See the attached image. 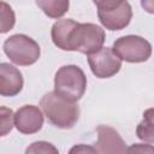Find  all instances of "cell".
Instances as JSON below:
<instances>
[{"label":"cell","mask_w":154,"mask_h":154,"mask_svg":"<svg viewBox=\"0 0 154 154\" xmlns=\"http://www.w3.org/2000/svg\"><path fill=\"white\" fill-rule=\"evenodd\" d=\"M24 154H59L58 148L46 141H36L26 147Z\"/></svg>","instance_id":"2e32d148"},{"label":"cell","mask_w":154,"mask_h":154,"mask_svg":"<svg viewBox=\"0 0 154 154\" xmlns=\"http://www.w3.org/2000/svg\"><path fill=\"white\" fill-rule=\"evenodd\" d=\"M87 89V77L77 65H64L54 76V93L60 97L77 102Z\"/></svg>","instance_id":"7a4b0ae2"},{"label":"cell","mask_w":154,"mask_h":154,"mask_svg":"<svg viewBox=\"0 0 154 154\" xmlns=\"http://www.w3.org/2000/svg\"><path fill=\"white\" fill-rule=\"evenodd\" d=\"M97 143L95 149L99 154H126V144L119 132L108 125L96 128Z\"/></svg>","instance_id":"9c48e42d"},{"label":"cell","mask_w":154,"mask_h":154,"mask_svg":"<svg viewBox=\"0 0 154 154\" xmlns=\"http://www.w3.org/2000/svg\"><path fill=\"white\" fill-rule=\"evenodd\" d=\"M42 125V111L35 105H24L14 113V126L24 135H31L40 131Z\"/></svg>","instance_id":"ba28073f"},{"label":"cell","mask_w":154,"mask_h":154,"mask_svg":"<svg viewBox=\"0 0 154 154\" xmlns=\"http://www.w3.org/2000/svg\"><path fill=\"white\" fill-rule=\"evenodd\" d=\"M106 40L103 29L94 23H77L69 37V51L93 54L102 48Z\"/></svg>","instance_id":"3957f363"},{"label":"cell","mask_w":154,"mask_h":154,"mask_svg":"<svg viewBox=\"0 0 154 154\" xmlns=\"http://www.w3.org/2000/svg\"><path fill=\"white\" fill-rule=\"evenodd\" d=\"M14 125V113L11 108L0 106V137L11 132Z\"/></svg>","instance_id":"9a60e30c"},{"label":"cell","mask_w":154,"mask_h":154,"mask_svg":"<svg viewBox=\"0 0 154 154\" xmlns=\"http://www.w3.org/2000/svg\"><path fill=\"white\" fill-rule=\"evenodd\" d=\"M22 72L8 63L0 64V95L11 97L19 94L23 89Z\"/></svg>","instance_id":"30bf717a"},{"label":"cell","mask_w":154,"mask_h":154,"mask_svg":"<svg viewBox=\"0 0 154 154\" xmlns=\"http://www.w3.org/2000/svg\"><path fill=\"white\" fill-rule=\"evenodd\" d=\"M16 24V14L12 7L5 2L0 1V34H6L13 29Z\"/></svg>","instance_id":"5bb4252c"},{"label":"cell","mask_w":154,"mask_h":154,"mask_svg":"<svg viewBox=\"0 0 154 154\" xmlns=\"http://www.w3.org/2000/svg\"><path fill=\"white\" fill-rule=\"evenodd\" d=\"M40 106L47 119L59 129H71L79 118V107L76 102H70L54 91L45 94Z\"/></svg>","instance_id":"6da1fadb"},{"label":"cell","mask_w":154,"mask_h":154,"mask_svg":"<svg viewBox=\"0 0 154 154\" xmlns=\"http://www.w3.org/2000/svg\"><path fill=\"white\" fill-rule=\"evenodd\" d=\"M76 25H77V22L73 19H70V18L57 20L52 25V30H51V36H52L53 43L63 51H69V46H67L69 37Z\"/></svg>","instance_id":"8fae6325"},{"label":"cell","mask_w":154,"mask_h":154,"mask_svg":"<svg viewBox=\"0 0 154 154\" xmlns=\"http://www.w3.org/2000/svg\"><path fill=\"white\" fill-rule=\"evenodd\" d=\"M153 108H148L143 113V120L136 128V135L140 140L146 143L153 144L154 142V122H153Z\"/></svg>","instance_id":"4fadbf2b"},{"label":"cell","mask_w":154,"mask_h":154,"mask_svg":"<svg viewBox=\"0 0 154 154\" xmlns=\"http://www.w3.org/2000/svg\"><path fill=\"white\" fill-rule=\"evenodd\" d=\"M4 52L13 64L19 66L35 64L41 54L38 43L24 34H16L6 38L4 42Z\"/></svg>","instance_id":"5b68a950"},{"label":"cell","mask_w":154,"mask_h":154,"mask_svg":"<svg viewBox=\"0 0 154 154\" xmlns=\"http://www.w3.org/2000/svg\"><path fill=\"white\" fill-rule=\"evenodd\" d=\"M88 64L93 75L97 78H109L117 75L122 67V60L109 47H102L97 52L89 54Z\"/></svg>","instance_id":"52a82bcc"},{"label":"cell","mask_w":154,"mask_h":154,"mask_svg":"<svg viewBox=\"0 0 154 154\" xmlns=\"http://www.w3.org/2000/svg\"><path fill=\"white\" fill-rule=\"evenodd\" d=\"M100 23L108 30L117 31L126 28L132 18V10L128 1L95 0Z\"/></svg>","instance_id":"277c9868"},{"label":"cell","mask_w":154,"mask_h":154,"mask_svg":"<svg viewBox=\"0 0 154 154\" xmlns=\"http://www.w3.org/2000/svg\"><path fill=\"white\" fill-rule=\"evenodd\" d=\"M36 5L43 11L46 16L49 18H60L67 11L70 2L69 0H37Z\"/></svg>","instance_id":"7c38bea8"},{"label":"cell","mask_w":154,"mask_h":154,"mask_svg":"<svg viewBox=\"0 0 154 154\" xmlns=\"http://www.w3.org/2000/svg\"><path fill=\"white\" fill-rule=\"evenodd\" d=\"M126 154H154V147L149 143H134L126 148Z\"/></svg>","instance_id":"e0dca14e"},{"label":"cell","mask_w":154,"mask_h":154,"mask_svg":"<svg viewBox=\"0 0 154 154\" xmlns=\"http://www.w3.org/2000/svg\"><path fill=\"white\" fill-rule=\"evenodd\" d=\"M112 51L116 55L128 63H144L152 55V45L137 35H126L117 38Z\"/></svg>","instance_id":"8992f818"},{"label":"cell","mask_w":154,"mask_h":154,"mask_svg":"<svg viewBox=\"0 0 154 154\" xmlns=\"http://www.w3.org/2000/svg\"><path fill=\"white\" fill-rule=\"evenodd\" d=\"M69 154H99V153L95 149V147L81 143L71 147V149L69 150Z\"/></svg>","instance_id":"ac0fdd59"}]
</instances>
